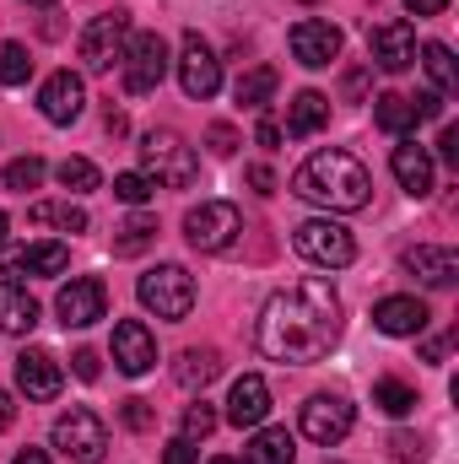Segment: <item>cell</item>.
<instances>
[{
    "mask_svg": "<svg viewBox=\"0 0 459 464\" xmlns=\"http://www.w3.org/2000/svg\"><path fill=\"white\" fill-rule=\"evenodd\" d=\"M265 416H270V383L259 372H243L228 394V421L232 427H259Z\"/></svg>",
    "mask_w": 459,
    "mask_h": 464,
    "instance_id": "obj_21",
    "label": "cell"
},
{
    "mask_svg": "<svg viewBox=\"0 0 459 464\" xmlns=\"http://www.w3.org/2000/svg\"><path fill=\"white\" fill-rule=\"evenodd\" d=\"M217 372H222V356H217L211 346H190L184 356H179V367H173V378H179L184 389H206Z\"/></svg>",
    "mask_w": 459,
    "mask_h": 464,
    "instance_id": "obj_27",
    "label": "cell"
},
{
    "mask_svg": "<svg viewBox=\"0 0 459 464\" xmlns=\"http://www.w3.org/2000/svg\"><path fill=\"white\" fill-rule=\"evenodd\" d=\"M422 356H427V362H444V356H449V341H427Z\"/></svg>",
    "mask_w": 459,
    "mask_h": 464,
    "instance_id": "obj_50",
    "label": "cell"
},
{
    "mask_svg": "<svg viewBox=\"0 0 459 464\" xmlns=\"http://www.w3.org/2000/svg\"><path fill=\"white\" fill-rule=\"evenodd\" d=\"M54 449L65 454V459L76 464H103V454H109V427H103V416L98 411H65L60 421H54Z\"/></svg>",
    "mask_w": 459,
    "mask_h": 464,
    "instance_id": "obj_6",
    "label": "cell"
},
{
    "mask_svg": "<svg viewBox=\"0 0 459 464\" xmlns=\"http://www.w3.org/2000/svg\"><path fill=\"white\" fill-rule=\"evenodd\" d=\"M325 124H330V98H325V92L303 87V92L287 103V135H292V140H308V135H319Z\"/></svg>",
    "mask_w": 459,
    "mask_h": 464,
    "instance_id": "obj_23",
    "label": "cell"
},
{
    "mask_svg": "<svg viewBox=\"0 0 459 464\" xmlns=\"http://www.w3.org/2000/svg\"><path fill=\"white\" fill-rule=\"evenodd\" d=\"M422 71H427V82H433V92H438V98L459 87V71H454L449 44H422Z\"/></svg>",
    "mask_w": 459,
    "mask_h": 464,
    "instance_id": "obj_31",
    "label": "cell"
},
{
    "mask_svg": "<svg viewBox=\"0 0 459 464\" xmlns=\"http://www.w3.org/2000/svg\"><path fill=\"white\" fill-rule=\"evenodd\" d=\"M0 237H5V211H0Z\"/></svg>",
    "mask_w": 459,
    "mask_h": 464,
    "instance_id": "obj_54",
    "label": "cell"
},
{
    "mask_svg": "<svg viewBox=\"0 0 459 464\" xmlns=\"http://www.w3.org/2000/svg\"><path fill=\"white\" fill-rule=\"evenodd\" d=\"M411 109H416V119H438L444 114V98L438 92H422V98H411Z\"/></svg>",
    "mask_w": 459,
    "mask_h": 464,
    "instance_id": "obj_44",
    "label": "cell"
},
{
    "mask_svg": "<svg viewBox=\"0 0 459 464\" xmlns=\"http://www.w3.org/2000/svg\"><path fill=\"white\" fill-rule=\"evenodd\" d=\"M179 87H184V98H195V103L217 98V87H222V60H217V49H211L200 33H184V49H179Z\"/></svg>",
    "mask_w": 459,
    "mask_h": 464,
    "instance_id": "obj_10",
    "label": "cell"
},
{
    "mask_svg": "<svg viewBox=\"0 0 459 464\" xmlns=\"http://www.w3.org/2000/svg\"><path fill=\"white\" fill-rule=\"evenodd\" d=\"M422 286H433V292H449L459 281V254L454 248H444V243H416V248H405V259H400Z\"/></svg>",
    "mask_w": 459,
    "mask_h": 464,
    "instance_id": "obj_17",
    "label": "cell"
},
{
    "mask_svg": "<svg viewBox=\"0 0 459 464\" xmlns=\"http://www.w3.org/2000/svg\"><path fill=\"white\" fill-rule=\"evenodd\" d=\"M444 5H449V0H405V11H411V16H438Z\"/></svg>",
    "mask_w": 459,
    "mask_h": 464,
    "instance_id": "obj_47",
    "label": "cell"
},
{
    "mask_svg": "<svg viewBox=\"0 0 459 464\" xmlns=\"http://www.w3.org/2000/svg\"><path fill=\"white\" fill-rule=\"evenodd\" d=\"M287 44H292V60L308 65V71H325V65L341 60V27H330V22H319V16L298 22V27L287 33Z\"/></svg>",
    "mask_w": 459,
    "mask_h": 464,
    "instance_id": "obj_14",
    "label": "cell"
},
{
    "mask_svg": "<svg viewBox=\"0 0 459 464\" xmlns=\"http://www.w3.org/2000/svg\"><path fill=\"white\" fill-rule=\"evenodd\" d=\"M119 416H124V427H130V432H151V421H157V411H151L146 400H135V394L119 405Z\"/></svg>",
    "mask_w": 459,
    "mask_h": 464,
    "instance_id": "obj_39",
    "label": "cell"
},
{
    "mask_svg": "<svg viewBox=\"0 0 459 464\" xmlns=\"http://www.w3.org/2000/svg\"><path fill=\"white\" fill-rule=\"evenodd\" d=\"M292 195L325 211H362L373 200V179L351 151H314L298 173H292Z\"/></svg>",
    "mask_w": 459,
    "mask_h": 464,
    "instance_id": "obj_2",
    "label": "cell"
},
{
    "mask_svg": "<svg viewBox=\"0 0 459 464\" xmlns=\"http://www.w3.org/2000/svg\"><path fill=\"white\" fill-rule=\"evenodd\" d=\"M33 324H38L33 292L16 281H0V335H33Z\"/></svg>",
    "mask_w": 459,
    "mask_h": 464,
    "instance_id": "obj_24",
    "label": "cell"
},
{
    "mask_svg": "<svg viewBox=\"0 0 459 464\" xmlns=\"http://www.w3.org/2000/svg\"><path fill=\"white\" fill-rule=\"evenodd\" d=\"M438 157H444V162H459V130L454 124H444V135H438Z\"/></svg>",
    "mask_w": 459,
    "mask_h": 464,
    "instance_id": "obj_45",
    "label": "cell"
},
{
    "mask_svg": "<svg viewBox=\"0 0 459 464\" xmlns=\"http://www.w3.org/2000/svg\"><path fill=\"white\" fill-rule=\"evenodd\" d=\"M336 341H341V297L325 276H308L259 308V351L270 362L308 367V362H325Z\"/></svg>",
    "mask_w": 459,
    "mask_h": 464,
    "instance_id": "obj_1",
    "label": "cell"
},
{
    "mask_svg": "<svg viewBox=\"0 0 459 464\" xmlns=\"http://www.w3.org/2000/svg\"><path fill=\"white\" fill-rule=\"evenodd\" d=\"M351 427H356V411H351V400H341V394H314L303 405V438L319 443V449H336Z\"/></svg>",
    "mask_w": 459,
    "mask_h": 464,
    "instance_id": "obj_13",
    "label": "cell"
},
{
    "mask_svg": "<svg viewBox=\"0 0 459 464\" xmlns=\"http://www.w3.org/2000/svg\"><path fill=\"white\" fill-rule=\"evenodd\" d=\"M427 303L422 297H384V303H373V330L378 335H395V341H411V335H422L427 330Z\"/></svg>",
    "mask_w": 459,
    "mask_h": 464,
    "instance_id": "obj_18",
    "label": "cell"
},
{
    "mask_svg": "<svg viewBox=\"0 0 459 464\" xmlns=\"http://www.w3.org/2000/svg\"><path fill=\"white\" fill-rule=\"evenodd\" d=\"M325 464H336V459H325Z\"/></svg>",
    "mask_w": 459,
    "mask_h": 464,
    "instance_id": "obj_55",
    "label": "cell"
},
{
    "mask_svg": "<svg viewBox=\"0 0 459 464\" xmlns=\"http://www.w3.org/2000/svg\"><path fill=\"white\" fill-rule=\"evenodd\" d=\"M114 367L124 378H141V372L157 367V341H151V330L141 319H119L114 324Z\"/></svg>",
    "mask_w": 459,
    "mask_h": 464,
    "instance_id": "obj_16",
    "label": "cell"
},
{
    "mask_svg": "<svg viewBox=\"0 0 459 464\" xmlns=\"http://www.w3.org/2000/svg\"><path fill=\"white\" fill-rule=\"evenodd\" d=\"M292 459H298L292 432H287V427H259V432H254V443H249V459H243V464H292Z\"/></svg>",
    "mask_w": 459,
    "mask_h": 464,
    "instance_id": "obj_25",
    "label": "cell"
},
{
    "mask_svg": "<svg viewBox=\"0 0 459 464\" xmlns=\"http://www.w3.org/2000/svg\"><path fill=\"white\" fill-rule=\"evenodd\" d=\"M27 5H54V0H27Z\"/></svg>",
    "mask_w": 459,
    "mask_h": 464,
    "instance_id": "obj_52",
    "label": "cell"
},
{
    "mask_svg": "<svg viewBox=\"0 0 459 464\" xmlns=\"http://www.w3.org/2000/svg\"><path fill=\"white\" fill-rule=\"evenodd\" d=\"M157 243V217H146V211H135L114 237V259H135V254H146Z\"/></svg>",
    "mask_w": 459,
    "mask_h": 464,
    "instance_id": "obj_30",
    "label": "cell"
},
{
    "mask_svg": "<svg viewBox=\"0 0 459 464\" xmlns=\"http://www.w3.org/2000/svg\"><path fill=\"white\" fill-rule=\"evenodd\" d=\"M211 432H217V411H211L206 400H200V405H190V411H184V438L195 443V438H211Z\"/></svg>",
    "mask_w": 459,
    "mask_h": 464,
    "instance_id": "obj_37",
    "label": "cell"
},
{
    "mask_svg": "<svg viewBox=\"0 0 459 464\" xmlns=\"http://www.w3.org/2000/svg\"><path fill=\"white\" fill-rule=\"evenodd\" d=\"M211 464H243V459H211Z\"/></svg>",
    "mask_w": 459,
    "mask_h": 464,
    "instance_id": "obj_53",
    "label": "cell"
},
{
    "mask_svg": "<svg viewBox=\"0 0 459 464\" xmlns=\"http://www.w3.org/2000/svg\"><path fill=\"white\" fill-rule=\"evenodd\" d=\"M11 464H49V454H44V449H22Z\"/></svg>",
    "mask_w": 459,
    "mask_h": 464,
    "instance_id": "obj_51",
    "label": "cell"
},
{
    "mask_svg": "<svg viewBox=\"0 0 459 464\" xmlns=\"http://www.w3.org/2000/svg\"><path fill=\"white\" fill-rule=\"evenodd\" d=\"M243 179H249V184H254V189H259V195H276V173H270V168H265V162H254V168H249V173H243Z\"/></svg>",
    "mask_w": 459,
    "mask_h": 464,
    "instance_id": "obj_43",
    "label": "cell"
},
{
    "mask_svg": "<svg viewBox=\"0 0 459 464\" xmlns=\"http://www.w3.org/2000/svg\"><path fill=\"white\" fill-rule=\"evenodd\" d=\"M124 92L130 98H146V92H157L162 87V76H168V44H162V33H130V44H124Z\"/></svg>",
    "mask_w": 459,
    "mask_h": 464,
    "instance_id": "obj_7",
    "label": "cell"
},
{
    "mask_svg": "<svg viewBox=\"0 0 459 464\" xmlns=\"http://www.w3.org/2000/svg\"><path fill=\"white\" fill-rule=\"evenodd\" d=\"M135 297H141V308H146V314H157V319L179 324V319H190V308H195V276H190L184 265H157V270H146V276H141Z\"/></svg>",
    "mask_w": 459,
    "mask_h": 464,
    "instance_id": "obj_4",
    "label": "cell"
},
{
    "mask_svg": "<svg viewBox=\"0 0 459 464\" xmlns=\"http://www.w3.org/2000/svg\"><path fill=\"white\" fill-rule=\"evenodd\" d=\"M60 383H65V372H60V362L44 346H27L16 356V389H22L27 400H54Z\"/></svg>",
    "mask_w": 459,
    "mask_h": 464,
    "instance_id": "obj_19",
    "label": "cell"
},
{
    "mask_svg": "<svg viewBox=\"0 0 459 464\" xmlns=\"http://www.w3.org/2000/svg\"><path fill=\"white\" fill-rule=\"evenodd\" d=\"M389 459H400V464H422V459H427V443H422L416 432H395V438H389Z\"/></svg>",
    "mask_w": 459,
    "mask_h": 464,
    "instance_id": "obj_38",
    "label": "cell"
},
{
    "mask_svg": "<svg viewBox=\"0 0 459 464\" xmlns=\"http://www.w3.org/2000/svg\"><path fill=\"white\" fill-rule=\"evenodd\" d=\"M71 367H76V378H82V383H93V378L103 372V367H98V351H76V356H71Z\"/></svg>",
    "mask_w": 459,
    "mask_h": 464,
    "instance_id": "obj_41",
    "label": "cell"
},
{
    "mask_svg": "<svg viewBox=\"0 0 459 464\" xmlns=\"http://www.w3.org/2000/svg\"><path fill=\"white\" fill-rule=\"evenodd\" d=\"M151 189H157V184H151L146 173H119L114 179V200H124V206H146Z\"/></svg>",
    "mask_w": 459,
    "mask_h": 464,
    "instance_id": "obj_36",
    "label": "cell"
},
{
    "mask_svg": "<svg viewBox=\"0 0 459 464\" xmlns=\"http://www.w3.org/2000/svg\"><path fill=\"white\" fill-rule=\"evenodd\" d=\"M292 248H298L308 265H325V270H341V265L356 259V237H351L341 222H330V217L298 222V227H292Z\"/></svg>",
    "mask_w": 459,
    "mask_h": 464,
    "instance_id": "obj_5",
    "label": "cell"
},
{
    "mask_svg": "<svg viewBox=\"0 0 459 464\" xmlns=\"http://www.w3.org/2000/svg\"><path fill=\"white\" fill-rule=\"evenodd\" d=\"M44 173H49V168H44V157H16V162L5 168V189H22V195H27V189H38V184H44Z\"/></svg>",
    "mask_w": 459,
    "mask_h": 464,
    "instance_id": "obj_35",
    "label": "cell"
},
{
    "mask_svg": "<svg viewBox=\"0 0 459 464\" xmlns=\"http://www.w3.org/2000/svg\"><path fill=\"white\" fill-rule=\"evenodd\" d=\"M124 44H130V16L124 11H103V16H93L87 22V33H82V44H76V54H82V65L87 71H114L119 60H124Z\"/></svg>",
    "mask_w": 459,
    "mask_h": 464,
    "instance_id": "obj_9",
    "label": "cell"
},
{
    "mask_svg": "<svg viewBox=\"0 0 459 464\" xmlns=\"http://www.w3.org/2000/svg\"><path fill=\"white\" fill-rule=\"evenodd\" d=\"M65 265H71L65 243H27V248L0 254V276H60Z\"/></svg>",
    "mask_w": 459,
    "mask_h": 464,
    "instance_id": "obj_20",
    "label": "cell"
},
{
    "mask_svg": "<svg viewBox=\"0 0 459 464\" xmlns=\"http://www.w3.org/2000/svg\"><path fill=\"white\" fill-rule=\"evenodd\" d=\"M238 232H243V217H238V206H228V200H200V206L184 217V237H190V248H200V254L232 248Z\"/></svg>",
    "mask_w": 459,
    "mask_h": 464,
    "instance_id": "obj_8",
    "label": "cell"
},
{
    "mask_svg": "<svg viewBox=\"0 0 459 464\" xmlns=\"http://www.w3.org/2000/svg\"><path fill=\"white\" fill-rule=\"evenodd\" d=\"M103 124H109V135H130V119H124V109H109V119H103Z\"/></svg>",
    "mask_w": 459,
    "mask_h": 464,
    "instance_id": "obj_48",
    "label": "cell"
},
{
    "mask_svg": "<svg viewBox=\"0 0 459 464\" xmlns=\"http://www.w3.org/2000/svg\"><path fill=\"white\" fill-rule=\"evenodd\" d=\"M367 54H373V65H378V71H389V76L411 71V65H416V27H411L405 16L378 22V27L367 33Z\"/></svg>",
    "mask_w": 459,
    "mask_h": 464,
    "instance_id": "obj_11",
    "label": "cell"
},
{
    "mask_svg": "<svg viewBox=\"0 0 459 464\" xmlns=\"http://www.w3.org/2000/svg\"><path fill=\"white\" fill-rule=\"evenodd\" d=\"M254 140H259V146H281V130H276L270 119H259V124H254Z\"/></svg>",
    "mask_w": 459,
    "mask_h": 464,
    "instance_id": "obj_46",
    "label": "cell"
},
{
    "mask_svg": "<svg viewBox=\"0 0 459 464\" xmlns=\"http://www.w3.org/2000/svg\"><path fill=\"white\" fill-rule=\"evenodd\" d=\"M27 222H38V227H60V232H87V211L82 206H71V200H38L33 211H27Z\"/></svg>",
    "mask_w": 459,
    "mask_h": 464,
    "instance_id": "obj_28",
    "label": "cell"
},
{
    "mask_svg": "<svg viewBox=\"0 0 459 464\" xmlns=\"http://www.w3.org/2000/svg\"><path fill=\"white\" fill-rule=\"evenodd\" d=\"M389 168H395V179H400V189H405L411 200H427V195H433V157H427L416 140H400L395 157H389Z\"/></svg>",
    "mask_w": 459,
    "mask_h": 464,
    "instance_id": "obj_22",
    "label": "cell"
},
{
    "mask_svg": "<svg viewBox=\"0 0 459 464\" xmlns=\"http://www.w3.org/2000/svg\"><path fill=\"white\" fill-rule=\"evenodd\" d=\"M206 140H211V151H217V157H232V151H238V130H232V124H211V130H206Z\"/></svg>",
    "mask_w": 459,
    "mask_h": 464,
    "instance_id": "obj_40",
    "label": "cell"
},
{
    "mask_svg": "<svg viewBox=\"0 0 459 464\" xmlns=\"http://www.w3.org/2000/svg\"><path fill=\"white\" fill-rule=\"evenodd\" d=\"M33 76V60L22 44H0V87H22Z\"/></svg>",
    "mask_w": 459,
    "mask_h": 464,
    "instance_id": "obj_34",
    "label": "cell"
},
{
    "mask_svg": "<svg viewBox=\"0 0 459 464\" xmlns=\"http://www.w3.org/2000/svg\"><path fill=\"white\" fill-rule=\"evenodd\" d=\"M82 109H87V87H82V76L54 71V76L38 87V114L49 119V124H76Z\"/></svg>",
    "mask_w": 459,
    "mask_h": 464,
    "instance_id": "obj_15",
    "label": "cell"
},
{
    "mask_svg": "<svg viewBox=\"0 0 459 464\" xmlns=\"http://www.w3.org/2000/svg\"><path fill=\"white\" fill-rule=\"evenodd\" d=\"M11 421H16V405H11V394H5V389H0V432H5V427H11Z\"/></svg>",
    "mask_w": 459,
    "mask_h": 464,
    "instance_id": "obj_49",
    "label": "cell"
},
{
    "mask_svg": "<svg viewBox=\"0 0 459 464\" xmlns=\"http://www.w3.org/2000/svg\"><path fill=\"white\" fill-rule=\"evenodd\" d=\"M162 464H195V443H190V438H173V443L162 449Z\"/></svg>",
    "mask_w": 459,
    "mask_h": 464,
    "instance_id": "obj_42",
    "label": "cell"
},
{
    "mask_svg": "<svg viewBox=\"0 0 459 464\" xmlns=\"http://www.w3.org/2000/svg\"><path fill=\"white\" fill-rule=\"evenodd\" d=\"M141 173L151 184H168V189H190L200 179V162L195 151L184 146L179 130H146L141 135Z\"/></svg>",
    "mask_w": 459,
    "mask_h": 464,
    "instance_id": "obj_3",
    "label": "cell"
},
{
    "mask_svg": "<svg viewBox=\"0 0 459 464\" xmlns=\"http://www.w3.org/2000/svg\"><path fill=\"white\" fill-rule=\"evenodd\" d=\"M373 124L384 130V135H411L416 130V109H411V98H400V92H384V98H373Z\"/></svg>",
    "mask_w": 459,
    "mask_h": 464,
    "instance_id": "obj_26",
    "label": "cell"
},
{
    "mask_svg": "<svg viewBox=\"0 0 459 464\" xmlns=\"http://www.w3.org/2000/svg\"><path fill=\"white\" fill-rule=\"evenodd\" d=\"M54 314H60L65 330H87V324H98V319L109 314V286H103L98 276H76L71 286H60Z\"/></svg>",
    "mask_w": 459,
    "mask_h": 464,
    "instance_id": "obj_12",
    "label": "cell"
},
{
    "mask_svg": "<svg viewBox=\"0 0 459 464\" xmlns=\"http://www.w3.org/2000/svg\"><path fill=\"white\" fill-rule=\"evenodd\" d=\"M373 405H378L384 416H411V411H416V389L400 383V378H378V383H373Z\"/></svg>",
    "mask_w": 459,
    "mask_h": 464,
    "instance_id": "obj_32",
    "label": "cell"
},
{
    "mask_svg": "<svg viewBox=\"0 0 459 464\" xmlns=\"http://www.w3.org/2000/svg\"><path fill=\"white\" fill-rule=\"evenodd\" d=\"M276 87H281V76H276L270 65H254V71H243V76H238L232 98H238L243 109H265V103L276 98Z\"/></svg>",
    "mask_w": 459,
    "mask_h": 464,
    "instance_id": "obj_29",
    "label": "cell"
},
{
    "mask_svg": "<svg viewBox=\"0 0 459 464\" xmlns=\"http://www.w3.org/2000/svg\"><path fill=\"white\" fill-rule=\"evenodd\" d=\"M54 179H60V184H65L71 195H93V189L103 184V173H98V168H93L87 157H65V162L54 168Z\"/></svg>",
    "mask_w": 459,
    "mask_h": 464,
    "instance_id": "obj_33",
    "label": "cell"
}]
</instances>
